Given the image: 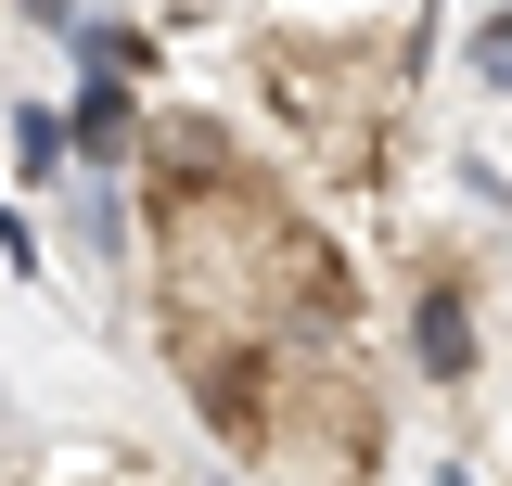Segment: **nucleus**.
<instances>
[{"label": "nucleus", "instance_id": "nucleus-1", "mask_svg": "<svg viewBox=\"0 0 512 486\" xmlns=\"http://www.w3.org/2000/svg\"><path fill=\"white\" fill-rule=\"evenodd\" d=\"M141 218H167V205H218L231 180H256V154L231 141L218 116H141Z\"/></svg>", "mask_w": 512, "mask_h": 486}, {"label": "nucleus", "instance_id": "nucleus-2", "mask_svg": "<svg viewBox=\"0 0 512 486\" xmlns=\"http://www.w3.org/2000/svg\"><path fill=\"white\" fill-rule=\"evenodd\" d=\"M410 359L436 371V384H461V371H487V282H461V269H423V295H410Z\"/></svg>", "mask_w": 512, "mask_h": 486}, {"label": "nucleus", "instance_id": "nucleus-3", "mask_svg": "<svg viewBox=\"0 0 512 486\" xmlns=\"http://www.w3.org/2000/svg\"><path fill=\"white\" fill-rule=\"evenodd\" d=\"M64 128V154H90V167H116L128 141H141V103H128L116 77H90V90H77V116H52Z\"/></svg>", "mask_w": 512, "mask_h": 486}, {"label": "nucleus", "instance_id": "nucleus-4", "mask_svg": "<svg viewBox=\"0 0 512 486\" xmlns=\"http://www.w3.org/2000/svg\"><path fill=\"white\" fill-rule=\"evenodd\" d=\"M13 167H26V180H52V167H64V128H52V103H26V128H13Z\"/></svg>", "mask_w": 512, "mask_h": 486}, {"label": "nucleus", "instance_id": "nucleus-5", "mask_svg": "<svg viewBox=\"0 0 512 486\" xmlns=\"http://www.w3.org/2000/svg\"><path fill=\"white\" fill-rule=\"evenodd\" d=\"M26 13H64V0H26Z\"/></svg>", "mask_w": 512, "mask_h": 486}]
</instances>
